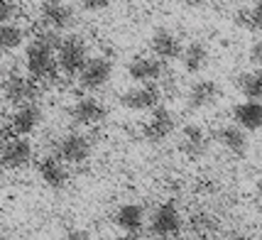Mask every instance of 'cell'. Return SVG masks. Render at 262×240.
I'll list each match as a JSON object with an SVG mask.
<instances>
[{"mask_svg": "<svg viewBox=\"0 0 262 240\" xmlns=\"http://www.w3.org/2000/svg\"><path fill=\"white\" fill-rule=\"evenodd\" d=\"M89 61V45L81 34H67L61 37L57 45V67L59 74H64L69 79H76L81 69Z\"/></svg>", "mask_w": 262, "mask_h": 240, "instance_id": "cell-2", "label": "cell"}, {"mask_svg": "<svg viewBox=\"0 0 262 240\" xmlns=\"http://www.w3.org/2000/svg\"><path fill=\"white\" fill-rule=\"evenodd\" d=\"M162 101V91L157 83H140V86H130L127 91L120 93V105L125 111H135V113H142V111H152L157 108Z\"/></svg>", "mask_w": 262, "mask_h": 240, "instance_id": "cell-6", "label": "cell"}, {"mask_svg": "<svg viewBox=\"0 0 262 240\" xmlns=\"http://www.w3.org/2000/svg\"><path fill=\"white\" fill-rule=\"evenodd\" d=\"M113 5V0H81V8L86 12H105Z\"/></svg>", "mask_w": 262, "mask_h": 240, "instance_id": "cell-27", "label": "cell"}, {"mask_svg": "<svg viewBox=\"0 0 262 240\" xmlns=\"http://www.w3.org/2000/svg\"><path fill=\"white\" fill-rule=\"evenodd\" d=\"M157 240H179L177 235H167V238H157Z\"/></svg>", "mask_w": 262, "mask_h": 240, "instance_id": "cell-33", "label": "cell"}, {"mask_svg": "<svg viewBox=\"0 0 262 240\" xmlns=\"http://www.w3.org/2000/svg\"><path fill=\"white\" fill-rule=\"evenodd\" d=\"M8 140H10V130H8V127H3V125H0V147H3V145H5Z\"/></svg>", "mask_w": 262, "mask_h": 240, "instance_id": "cell-30", "label": "cell"}, {"mask_svg": "<svg viewBox=\"0 0 262 240\" xmlns=\"http://www.w3.org/2000/svg\"><path fill=\"white\" fill-rule=\"evenodd\" d=\"M221 96H223V91H221V83H218V81L199 79V81H194V83L189 86V91H186V105H189L191 111H204V108L216 105Z\"/></svg>", "mask_w": 262, "mask_h": 240, "instance_id": "cell-12", "label": "cell"}, {"mask_svg": "<svg viewBox=\"0 0 262 240\" xmlns=\"http://www.w3.org/2000/svg\"><path fill=\"white\" fill-rule=\"evenodd\" d=\"M174 127H177V118L171 113L167 105H157V108H152L147 115V120L142 123V137L147 140V142H164V140H169L171 133H174Z\"/></svg>", "mask_w": 262, "mask_h": 240, "instance_id": "cell-5", "label": "cell"}, {"mask_svg": "<svg viewBox=\"0 0 262 240\" xmlns=\"http://www.w3.org/2000/svg\"><path fill=\"white\" fill-rule=\"evenodd\" d=\"M142 3H160V0H142Z\"/></svg>", "mask_w": 262, "mask_h": 240, "instance_id": "cell-34", "label": "cell"}, {"mask_svg": "<svg viewBox=\"0 0 262 240\" xmlns=\"http://www.w3.org/2000/svg\"><path fill=\"white\" fill-rule=\"evenodd\" d=\"M179 59H182V67L186 74H201L208 67L211 52L204 42H189V45H184V52Z\"/></svg>", "mask_w": 262, "mask_h": 240, "instance_id": "cell-21", "label": "cell"}, {"mask_svg": "<svg viewBox=\"0 0 262 240\" xmlns=\"http://www.w3.org/2000/svg\"><path fill=\"white\" fill-rule=\"evenodd\" d=\"M57 32L52 30H42L37 32L25 45V69H27V76H32L37 83L39 81H54L59 74L57 67V45H59Z\"/></svg>", "mask_w": 262, "mask_h": 240, "instance_id": "cell-1", "label": "cell"}, {"mask_svg": "<svg viewBox=\"0 0 262 240\" xmlns=\"http://www.w3.org/2000/svg\"><path fill=\"white\" fill-rule=\"evenodd\" d=\"M113 223L123 233H140L145 226V208L140 204H123L115 211Z\"/></svg>", "mask_w": 262, "mask_h": 240, "instance_id": "cell-20", "label": "cell"}, {"mask_svg": "<svg viewBox=\"0 0 262 240\" xmlns=\"http://www.w3.org/2000/svg\"><path fill=\"white\" fill-rule=\"evenodd\" d=\"M216 142L221 147L230 152L233 157H245L248 155V133L238 125H223L216 130Z\"/></svg>", "mask_w": 262, "mask_h": 240, "instance_id": "cell-18", "label": "cell"}, {"mask_svg": "<svg viewBox=\"0 0 262 240\" xmlns=\"http://www.w3.org/2000/svg\"><path fill=\"white\" fill-rule=\"evenodd\" d=\"M71 120L76 123V125H83V127H93L103 123V118H105V105L103 101H98L96 96H83L79 101L71 105Z\"/></svg>", "mask_w": 262, "mask_h": 240, "instance_id": "cell-14", "label": "cell"}, {"mask_svg": "<svg viewBox=\"0 0 262 240\" xmlns=\"http://www.w3.org/2000/svg\"><path fill=\"white\" fill-rule=\"evenodd\" d=\"M37 171H39V179L49 186V189H64L69 184V164L61 162L57 155H47L39 160L37 164Z\"/></svg>", "mask_w": 262, "mask_h": 240, "instance_id": "cell-16", "label": "cell"}, {"mask_svg": "<svg viewBox=\"0 0 262 240\" xmlns=\"http://www.w3.org/2000/svg\"><path fill=\"white\" fill-rule=\"evenodd\" d=\"M189 226H191V233L196 238H208V235H218V218L208 211H196L189 218Z\"/></svg>", "mask_w": 262, "mask_h": 240, "instance_id": "cell-25", "label": "cell"}, {"mask_svg": "<svg viewBox=\"0 0 262 240\" xmlns=\"http://www.w3.org/2000/svg\"><path fill=\"white\" fill-rule=\"evenodd\" d=\"M248 57H250V64H255L257 69H262V37L252 42L250 54H248Z\"/></svg>", "mask_w": 262, "mask_h": 240, "instance_id": "cell-28", "label": "cell"}, {"mask_svg": "<svg viewBox=\"0 0 262 240\" xmlns=\"http://www.w3.org/2000/svg\"><path fill=\"white\" fill-rule=\"evenodd\" d=\"M34 149L27 137H10L3 147H0V164L5 169H25L32 162Z\"/></svg>", "mask_w": 262, "mask_h": 240, "instance_id": "cell-11", "label": "cell"}, {"mask_svg": "<svg viewBox=\"0 0 262 240\" xmlns=\"http://www.w3.org/2000/svg\"><path fill=\"white\" fill-rule=\"evenodd\" d=\"M257 191H260V196H262V177L257 179Z\"/></svg>", "mask_w": 262, "mask_h": 240, "instance_id": "cell-32", "label": "cell"}, {"mask_svg": "<svg viewBox=\"0 0 262 240\" xmlns=\"http://www.w3.org/2000/svg\"><path fill=\"white\" fill-rule=\"evenodd\" d=\"M184 226L182 211L174 201H164L155 208V213L149 218V228L157 238H167V235H177Z\"/></svg>", "mask_w": 262, "mask_h": 240, "instance_id": "cell-8", "label": "cell"}, {"mask_svg": "<svg viewBox=\"0 0 262 240\" xmlns=\"http://www.w3.org/2000/svg\"><path fill=\"white\" fill-rule=\"evenodd\" d=\"M59 240H91V235H89V230H83V228H71Z\"/></svg>", "mask_w": 262, "mask_h": 240, "instance_id": "cell-29", "label": "cell"}, {"mask_svg": "<svg viewBox=\"0 0 262 240\" xmlns=\"http://www.w3.org/2000/svg\"><path fill=\"white\" fill-rule=\"evenodd\" d=\"M74 8L64 3V0H45L42 8H39V23L45 30H52V32H64L74 25Z\"/></svg>", "mask_w": 262, "mask_h": 240, "instance_id": "cell-7", "label": "cell"}, {"mask_svg": "<svg viewBox=\"0 0 262 240\" xmlns=\"http://www.w3.org/2000/svg\"><path fill=\"white\" fill-rule=\"evenodd\" d=\"M3 98L8 103H12L15 108L27 105V103H37L39 98V86L32 76H23V74H10L8 79H3Z\"/></svg>", "mask_w": 262, "mask_h": 240, "instance_id": "cell-3", "label": "cell"}, {"mask_svg": "<svg viewBox=\"0 0 262 240\" xmlns=\"http://www.w3.org/2000/svg\"><path fill=\"white\" fill-rule=\"evenodd\" d=\"M235 86L245 96V101L262 103V69H252V71L240 74L238 79H235Z\"/></svg>", "mask_w": 262, "mask_h": 240, "instance_id": "cell-22", "label": "cell"}, {"mask_svg": "<svg viewBox=\"0 0 262 240\" xmlns=\"http://www.w3.org/2000/svg\"><path fill=\"white\" fill-rule=\"evenodd\" d=\"M233 120L235 125L243 127L245 133L262 130V103L257 101H243L233 108Z\"/></svg>", "mask_w": 262, "mask_h": 240, "instance_id": "cell-19", "label": "cell"}, {"mask_svg": "<svg viewBox=\"0 0 262 240\" xmlns=\"http://www.w3.org/2000/svg\"><path fill=\"white\" fill-rule=\"evenodd\" d=\"M118 240H140V235H137V233H123Z\"/></svg>", "mask_w": 262, "mask_h": 240, "instance_id": "cell-31", "label": "cell"}, {"mask_svg": "<svg viewBox=\"0 0 262 240\" xmlns=\"http://www.w3.org/2000/svg\"><path fill=\"white\" fill-rule=\"evenodd\" d=\"M230 240H245V238H230Z\"/></svg>", "mask_w": 262, "mask_h": 240, "instance_id": "cell-35", "label": "cell"}, {"mask_svg": "<svg viewBox=\"0 0 262 240\" xmlns=\"http://www.w3.org/2000/svg\"><path fill=\"white\" fill-rule=\"evenodd\" d=\"M127 76L135 83H157L164 76V61L157 57H135L127 64Z\"/></svg>", "mask_w": 262, "mask_h": 240, "instance_id": "cell-15", "label": "cell"}, {"mask_svg": "<svg viewBox=\"0 0 262 240\" xmlns=\"http://www.w3.org/2000/svg\"><path fill=\"white\" fill-rule=\"evenodd\" d=\"M15 15H17V3L15 0H0V25L12 23Z\"/></svg>", "mask_w": 262, "mask_h": 240, "instance_id": "cell-26", "label": "cell"}, {"mask_svg": "<svg viewBox=\"0 0 262 240\" xmlns=\"http://www.w3.org/2000/svg\"><path fill=\"white\" fill-rule=\"evenodd\" d=\"M149 49H152V57H157L160 61H174V59L182 57L184 45H182V37L174 30L160 27L149 37Z\"/></svg>", "mask_w": 262, "mask_h": 240, "instance_id": "cell-10", "label": "cell"}, {"mask_svg": "<svg viewBox=\"0 0 262 240\" xmlns=\"http://www.w3.org/2000/svg\"><path fill=\"white\" fill-rule=\"evenodd\" d=\"M0 240H8V238H0Z\"/></svg>", "mask_w": 262, "mask_h": 240, "instance_id": "cell-36", "label": "cell"}, {"mask_svg": "<svg viewBox=\"0 0 262 240\" xmlns=\"http://www.w3.org/2000/svg\"><path fill=\"white\" fill-rule=\"evenodd\" d=\"M39 123H42V108L37 103H27V105L15 108V113L10 115V123H8V130L12 137H27L39 127Z\"/></svg>", "mask_w": 262, "mask_h": 240, "instance_id": "cell-13", "label": "cell"}, {"mask_svg": "<svg viewBox=\"0 0 262 240\" xmlns=\"http://www.w3.org/2000/svg\"><path fill=\"white\" fill-rule=\"evenodd\" d=\"M93 145L91 140L81 133H69L57 142V157L67 164H83L91 157Z\"/></svg>", "mask_w": 262, "mask_h": 240, "instance_id": "cell-9", "label": "cell"}, {"mask_svg": "<svg viewBox=\"0 0 262 240\" xmlns=\"http://www.w3.org/2000/svg\"><path fill=\"white\" fill-rule=\"evenodd\" d=\"M25 47V30L20 25L8 23V25H0V52L3 54H12L17 49Z\"/></svg>", "mask_w": 262, "mask_h": 240, "instance_id": "cell-24", "label": "cell"}, {"mask_svg": "<svg viewBox=\"0 0 262 240\" xmlns=\"http://www.w3.org/2000/svg\"><path fill=\"white\" fill-rule=\"evenodd\" d=\"M235 25L245 32H262V0L252 5H243L235 12Z\"/></svg>", "mask_w": 262, "mask_h": 240, "instance_id": "cell-23", "label": "cell"}, {"mask_svg": "<svg viewBox=\"0 0 262 240\" xmlns=\"http://www.w3.org/2000/svg\"><path fill=\"white\" fill-rule=\"evenodd\" d=\"M111 76H113V59L98 54V57H89L86 67L81 69L76 79L83 91H101L103 86H108Z\"/></svg>", "mask_w": 262, "mask_h": 240, "instance_id": "cell-4", "label": "cell"}, {"mask_svg": "<svg viewBox=\"0 0 262 240\" xmlns=\"http://www.w3.org/2000/svg\"><path fill=\"white\" fill-rule=\"evenodd\" d=\"M179 149H182L189 160L204 157L206 149H208V135H206L204 127L194 125V123H191V125H184L182 135H179Z\"/></svg>", "mask_w": 262, "mask_h": 240, "instance_id": "cell-17", "label": "cell"}]
</instances>
